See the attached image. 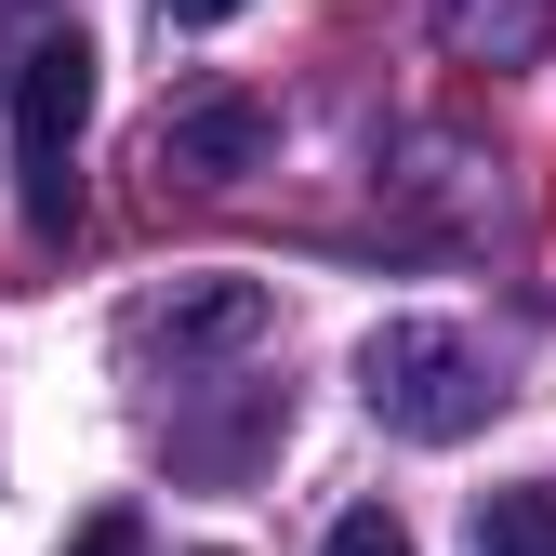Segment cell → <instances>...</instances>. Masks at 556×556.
<instances>
[{"label":"cell","instance_id":"8","mask_svg":"<svg viewBox=\"0 0 556 556\" xmlns=\"http://www.w3.org/2000/svg\"><path fill=\"white\" fill-rule=\"evenodd\" d=\"M173 27H226V14H252V0H160Z\"/></svg>","mask_w":556,"mask_h":556},{"label":"cell","instance_id":"7","mask_svg":"<svg viewBox=\"0 0 556 556\" xmlns=\"http://www.w3.org/2000/svg\"><path fill=\"white\" fill-rule=\"evenodd\" d=\"M66 556H147V517H132V504H93L80 530H66Z\"/></svg>","mask_w":556,"mask_h":556},{"label":"cell","instance_id":"2","mask_svg":"<svg viewBox=\"0 0 556 556\" xmlns=\"http://www.w3.org/2000/svg\"><path fill=\"white\" fill-rule=\"evenodd\" d=\"M80 132H93V40L80 27H40L14 53V160H27V226H66L80 213Z\"/></svg>","mask_w":556,"mask_h":556},{"label":"cell","instance_id":"1","mask_svg":"<svg viewBox=\"0 0 556 556\" xmlns=\"http://www.w3.org/2000/svg\"><path fill=\"white\" fill-rule=\"evenodd\" d=\"M358 397H371V425H397V438H464V425H491V358L451 331V318H384L371 344H358Z\"/></svg>","mask_w":556,"mask_h":556},{"label":"cell","instance_id":"4","mask_svg":"<svg viewBox=\"0 0 556 556\" xmlns=\"http://www.w3.org/2000/svg\"><path fill=\"white\" fill-rule=\"evenodd\" d=\"M265 278H186V292L160 305V358L186 371V358H239V344H265Z\"/></svg>","mask_w":556,"mask_h":556},{"label":"cell","instance_id":"9","mask_svg":"<svg viewBox=\"0 0 556 556\" xmlns=\"http://www.w3.org/2000/svg\"><path fill=\"white\" fill-rule=\"evenodd\" d=\"M199 556H226V543H199Z\"/></svg>","mask_w":556,"mask_h":556},{"label":"cell","instance_id":"5","mask_svg":"<svg viewBox=\"0 0 556 556\" xmlns=\"http://www.w3.org/2000/svg\"><path fill=\"white\" fill-rule=\"evenodd\" d=\"M477 556H556V477H517L477 504Z\"/></svg>","mask_w":556,"mask_h":556},{"label":"cell","instance_id":"3","mask_svg":"<svg viewBox=\"0 0 556 556\" xmlns=\"http://www.w3.org/2000/svg\"><path fill=\"white\" fill-rule=\"evenodd\" d=\"M265 147H278L265 93H186L160 119V173H186V186H239V173H265Z\"/></svg>","mask_w":556,"mask_h":556},{"label":"cell","instance_id":"6","mask_svg":"<svg viewBox=\"0 0 556 556\" xmlns=\"http://www.w3.org/2000/svg\"><path fill=\"white\" fill-rule=\"evenodd\" d=\"M318 556H425V543H410L384 504H358V517H331V543H318Z\"/></svg>","mask_w":556,"mask_h":556}]
</instances>
